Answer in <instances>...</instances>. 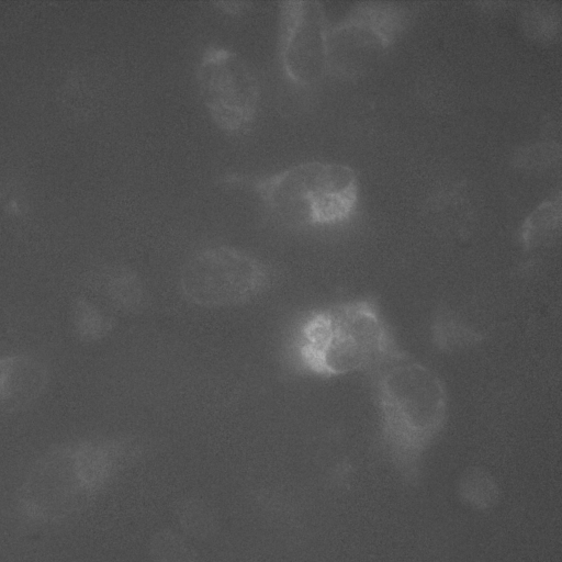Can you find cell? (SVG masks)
Returning a JSON list of instances; mask_svg holds the SVG:
<instances>
[{"label":"cell","mask_w":562,"mask_h":562,"mask_svg":"<svg viewBox=\"0 0 562 562\" xmlns=\"http://www.w3.org/2000/svg\"><path fill=\"white\" fill-rule=\"evenodd\" d=\"M371 374L381 441L396 467L413 473L447 420L445 382L402 350Z\"/></svg>","instance_id":"1"},{"label":"cell","mask_w":562,"mask_h":562,"mask_svg":"<svg viewBox=\"0 0 562 562\" xmlns=\"http://www.w3.org/2000/svg\"><path fill=\"white\" fill-rule=\"evenodd\" d=\"M397 350L393 333L371 297L310 312L297 328L294 347L299 367L324 379L371 373Z\"/></svg>","instance_id":"2"},{"label":"cell","mask_w":562,"mask_h":562,"mask_svg":"<svg viewBox=\"0 0 562 562\" xmlns=\"http://www.w3.org/2000/svg\"><path fill=\"white\" fill-rule=\"evenodd\" d=\"M223 181L255 191L271 216L294 227L344 223L358 202L355 170L336 162L305 161L267 177L227 175Z\"/></svg>","instance_id":"3"},{"label":"cell","mask_w":562,"mask_h":562,"mask_svg":"<svg viewBox=\"0 0 562 562\" xmlns=\"http://www.w3.org/2000/svg\"><path fill=\"white\" fill-rule=\"evenodd\" d=\"M560 194L542 203L526 220L522 226L521 239L526 248L535 246L551 235L560 224L561 218Z\"/></svg>","instance_id":"7"},{"label":"cell","mask_w":562,"mask_h":562,"mask_svg":"<svg viewBox=\"0 0 562 562\" xmlns=\"http://www.w3.org/2000/svg\"><path fill=\"white\" fill-rule=\"evenodd\" d=\"M329 25L321 2L283 1L279 21V60L284 76L297 87H310L327 72Z\"/></svg>","instance_id":"6"},{"label":"cell","mask_w":562,"mask_h":562,"mask_svg":"<svg viewBox=\"0 0 562 562\" xmlns=\"http://www.w3.org/2000/svg\"><path fill=\"white\" fill-rule=\"evenodd\" d=\"M195 77L213 122L231 134L248 131L260 101L259 81L249 63L231 48L210 45L200 57Z\"/></svg>","instance_id":"5"},{"label":"cell","mask_w":562,"mask_h":562,"mask_svg":"<svg viewBox=\"0 0 562 562\" xmlns=\"http://www.w3.org/2000/svg\"><path fill=\"white\" fill-rule=\"evenodd\" d=\"M269 283V269L257 257L229 246L207 247L182 266L180 290L202 307H227L251 301Z\"/></svg>","instance_id":"4"},{"label":"cell","mask_w":562,"mask_h":562,"mask_svg":"<svg viewBox=\"0 0 562 562\" xmlns=\"http://www.w3.org/2000/svg\"><path fill=\"white\" fill-rule=\"evenodd\" d=\"M434 339L440 348L450 349L473 344L481 336L453 317L441 316L434 328Z\"/></svg>","instance_id":"8"}]
</instances>
